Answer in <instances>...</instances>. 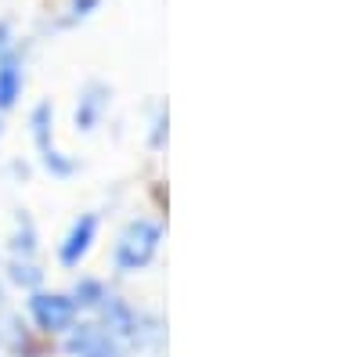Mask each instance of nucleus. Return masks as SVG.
I'll return each mask as SVG.
<instances>
[{"mask_svg":"<svg viewBox=\"0 0 361 357\" xmlns=\"http://www.w3.org/2000/svg\"><path fill=\"white\" fill-rule=\"evenodd\" d=\"M105 108H109V87L87 83V91H83V98H80V105H76V127H80V130H94Z\"/></svg>","mask_w":361,"mask_h":357,"instance_id":"423d86ee","label":"nucleus"},{"mask_svg":"<svg viewBox=\"0 0 361 357\" xmlns=\"http://www.w3.org/2000/svg\"><path fill=\"white\" fill-rule=\"evenodd\" d=\"M159 242H163V227L156 220H148V217H137L123 227V234H119V242H116V267L123 275L130 271H141V267L152 263V256L159 253Z\"/></svg>","mask_w":361,"mask_h":357,"instance_id":"f257e3e1","label":"nucleus"},{"mask_svg":"<svg viewBox=\"0 0 361 357\" xmlns=\"http://www.w3.org/2000/svg\"><path fill=\"white\" fill-rule=\"evenodd\" d=\"M15 47H11V25L8 22H0V58L4 54H11Z\"/></svg>","mask_w":361,"mask_h":357,"instance_id":"9b49d317","label":"nucleus"},{"mask_svg":"<svg viewBox=\"0 0 361 357\" xmlns=\"http://www.w3.org/2000/svg\"><path fill=\"white\" fill-rule=\"evenodd\" d=\"M66 350L73 357H123L116 336L109 329H102V325H73Z\"/></svg>","mask_w":361,"mask_h":357,"instance_id":"20e7f679","label":"nucleus"},{"mask_svg":"<svg viewBox=\"0 0 361 357\" xmlns=\"http://www.w3.org/2000/svg\"><path fill=\"white\" fill-rule=\"evenodd\" d=\"M105 296H109V292H105L98 282H80V285H76V307H80V303H83V307H98Z\"/></svg>","mask_w":361,"mask_h":357,"instance_id":"6e6552de","label":"nucleus"},{"mask_svg":"<svg viewBox=\"0 0 361 357\" xmlns=\"http://www.w3.org/2000/svg\"><path fill=\"white\" fill-rule=\"evenodd\" d=\"M11 278L18 282V285H37L40 282V271L33 263H25V260H15V267H11Z\"/></svg>","mask_w":361,"mask_h":357,"instance_id":"1a4fd4ad","label":"nucleus"},{"mask_svg":"<svg viewBox=\"0 0 361 357\" xmlns=\"http://www.w3.org/2000/svg\"><path fill=\"white\" fill-rule=\"evenodd\" d=\"M29 311H33V321L44 332H69L80 307L66 292H37L33 300H29Z\"/></svg>","mask_w":361,"mask_h":357,"instance_id":"f03ea898","label":"nucleus"},{"mask_svg":"<svg viewBox=\"0 0 361 357\" xmlns=\"http://www.w3.org/2000/svg\"><path fill=\"white\" fill-rule=\"evenodd\" d=\"M29 123H33V137H37V148H40L44 166H47L51 173H58V177H69V173L76 170V163H73V159H66V156L54 148V137H51L54 108H51L47 101H40V105L33 108V115H29Z\"/></svg>","mask_w":361,"mask_h":357,"instance_id":"7ed1b4c3","label":"nucleus"},{"mask_svg":"<svg viewBox=\"0 0 361 357\" xmlns=\"http://www.w3.org/2000/svg\"><path fill=\"white\" fill-rule=\"evenodd\" d=\"M22 94V62L18 54H4L0 58V108H11Z\"/></svg>","mask_w":361,"mask_h":357,"instance_id":"0eeeda50","label":"nucleus"},{"mask_svg":"<svg viewBox=\"0 0 361 357\" xmlns=\"http://www.w3.org/2000/svg\"><path fill=\"white\" fill-rule=\"evenodd\" d=\"M94 238H98V217H94V213H83V217L69 227L62 249H58V260H62V267H76V263L90 253Z\"/></svg>","mask_w":361,"mask_h":357,"instance_id":"39448f33","label":"nucleus"},{"mask_svg":"<svg viewBox=\"0 0 361 357\" xmlns=\"http://www.w3.org/2000/svg\"><path fill=\"white\" fill-rule=\"evenodd\" d=\"M102 4V0H73V4H69V15L62 18L66 25H73V22H80V18H87L90 11H94Z\"/></svg>","mask_w":361,"mask_h":357,"instance_id":"9d476101","label":"nucleus"}]
</instances>
